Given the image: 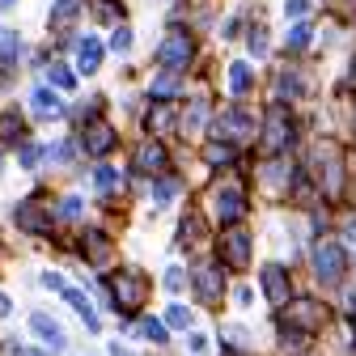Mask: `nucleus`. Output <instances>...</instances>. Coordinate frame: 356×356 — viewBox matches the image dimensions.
Returning a JSON list of instances; mask_svg holds the SVG:
<instances>
[{"label":"nucleus","mask_w":356,"mask_h":356,"mask_svg":"<svg viewBox=\"0 0 356 356\" xmlns=\"http://www.w3.org/2000/svg\"><path fill=\"white\" fill-rule=\"evenodd\" d=\"M111 297H115V309H140L145 297H149V276L136 272V267H127L111 280Z\"/></svg>","instance_id":"1"},{"label":"nucleus","mask_w":356,"mask_h":356,"mask_svg":"<svg viewBox=\"0 0 356 356\" xmlns=\"http://www.w3.org/2000/svg\"><path fill=\"white\" fill-rule=\"evenodd\" d=\"M284 309V323L280 327H293V331H301V335H314V331H323V323H327V309L318 305V301H293V305H280Z\"/></svg>","instance_id":"2"},{"label":"nucleus","mask_w":356,"mask_h":356,"mask_svg":"<svg viewBox=\"0 0 356 356\" xmlns=\"http://www.w3.org/2000/svg\"><path fill=\"white\" fill-rule=\"evenodd\" d=\"M343 267H348V259H343V250L335 246V242H323L318 250H314V276H318V284H339L343 280Z\"/></svg>","instance_id":"3"},{"label":"nucleus","mask_w":356,"mask_h":356,"mask_svg":"<svg viewBox=\"0 0 356 356\" xmlns=\"http://www.w3.org/2000/svg\"><path fill=\"white\" fill-rule=\"evenodd\" d=\"M293 145V123H289V111L276 102L272 111H267V127H263V149L267 153H280Z\"/></svg>","instance_id":"4"},{"label":"nucleus","mask_w":356,"mask_h":356,"mask_svg":"<svg viewBox=\"0 0 356 356\" xmlns=\"http://www.w3.org/2000/svg\"><path fill=\"white\" fill-rule=\"evenodd\" d=\"M212 204H216V220H220V225H234V220H242V212H246V195H242L238 183L216 187L212 191Z\"/></svg>","instance_id":"5"},{"label":"nucleus","mask_w":356,"mask_h":356,"mask_svg":"<svg viewBox=\"0 0 356 356\" xmlns=\"http://www.w3.org/2000/svg\"><path fill=\"white\" fill-rule=\"evenodd\" d=\"M187 60H191V38H187L183 30H170V34L161 38V47H157V64H161V68H178V72H183V68H187Z\"/></svg>","instance_id":"6"},{"label":"nucleus","mask_w":356,"mask_h":356,"mask_svg":"<svg viewBox=\"0 0 356 356\" xmlns=\"http://www.w3.org/2000/svg\"><path fill=\"white\" fill-rule=\"evenodd\" d=\"M216 136L229 140V145H242V140L254 136V119H250L242 106H234V111H225V115L216 119Z\"/></svg>","instance_id":"7"},{"label":"nucleus","mask_w":356,"mask_h":356,"mask_svg":"<svg viewBox=\"0 0 356 356\" xmlns=\"http://www.w3.org/2000/svg\"><path fill=\"white\" fill-rule=\"evenodd\" d=\"M81 149H85L89 157H106V153L115 149V127L102 123V119H89V123L81 127Z\"/></svg>","instance_id":"8"},{"label":"nucleus","mask_w":356,"mask_h":356,"mask_svg":"<svg viewBox=\"0 0 356 356\" xmlns=\"http://www.w3.org/2000/svg\"><path fill=\"white\" fill-rule=\"evenodd\" d=\"M13 220H17V229H26V234H47L51 229V212L42 208L38 200H22L13 208Z\"/></svg>","instance_id":"9"},{"label":"nucleus","mask_w":356,"mask_h":356,"mask_svg":"<svg viewBox=\"0 0 356 356\" xmlns=\"http://www.w3.org/2000/svg\"><path fill=\"white\" fill-rule=\"evenodd\" d=\"M220 263L234 267V272H242V267L250 263V234H225L220 238Z\"/></svg>","instance_id":"10"},{"label":"nucleus","mask_w":356,"mask_h":356,"mask_svg":"<svg viewBox=\"0 0 356 356\" xmlns=\"http://www.w3.org/2000/svg\"><path fill=\"white\" fill-rule=\"evenodd\" d=\"M81 254H85V263H94V267H106V263L115 259V242H111L102 229H89V234L81 238Z\"/></svg>","instance_id":"11"},{"label":"nucleus","mask_w":356,"mask_h":356,"mask_svg":"<svg viewBox=\"0 0 356 356\" xmlns=\"http://www.w3.org/2000/svg\"><path fill=\"white\" fill-rule=\"evenodd\" d=\"M30 327H34V335L42 339V348H47V352H64L68 348V339H64V331H60V323L51 314H34Z\"/></svg>","instance_id":"12"},{"label":"nucleus","mask_w":356,"mask_h":356,"mask_svg":"<svg viewBox=\"0 0 356 356\" xmlns=\"http://www.w3.org/2000/svg\"><path fill=\"white\" fill-rule=\"evenodd\" d=\"M131 170H136V174H161L165 170V149L157 140H145L136 149V157H131Z\"/></svg>","instance_id":"13"},{"label":"nucleus","mask_w":356,"mask_h":356,"mask_svg":"<svg viewBox=\"0 0 356 356\" xmlns=\"http://www.w3.org/2000/svg\"><path fill=\"white\" fill-rule=\"evenodd\" d=\"M220 289H225V276H220L216 263H208V267H200V272H195V293H200L204 305H212L220 297Z\"/></svg>","instance_id":"14"},{"label":"nucleus","mask_w":356,"mask_h":356,"mask_svg":"<svg viewBox=\"0 0 356 356\" xmlns=\"http://www.w3.org/2000/svg\"><path fill=\"white\" fill-rule=\"evenodd\" d=\"M263 293H267V301L272 305H289V272L284 267H263Z\"/></svg>","instance_id":"15"},{"label":"nucleus","mask_w":356,"mask_h":356,"mask_svg":"<svg viewBox=\"0 0 356 356\" xmlns=\"http://www.w3.org/2000/svg\"><path fill=\"white\" fill-rule=\"evenodd\" d=\"M60 293L68 297V305H72V309H76V314L85 318V327H89V331H98V327H102V318H98V309H94V301H89V297H85L81 289H68V284H64Z\"/></svg>","instance_id":"16"},{"label":"nucleus","mask_w":356,"mask_h":356,"mask_svg":"<svg viewBox=\"0 0 356 356\" xmlns=\"http://www.w3.org/2000/svg\"><path fill=\"white\" fill-rule=\"evenodd\" d=\"M30 111L38 119H60L64 115V102L51 94V89H34V94H30Z\"/></svg>","instance_id":"17"},{"label":"nucleus","mask_w":356,"mask_h":356,"mask_svg":"<svg viewBox=\"0 0 356 356\" xmlns=\"http://www.w3.org/2000/svg\"><path fill=\"white\" fill-rule=\"evenodd\" d=\"M98 64H102V42L98 38H81L76 42V68L81 72H98Z\"/></svg>","instance_id":"18"},{"label":"nucleus","mask_w":356,"mask_h":356,"mask_svg":"<svg viewBox=\"0 0 356 356\" xmlns=\"http://www.w3.org/2000/svg\"><path fill=\"white\" fill-rule=\"evenodd\" d=\"M17 60H22V34L0 30V64H17Z\"/></svg>","instance_id":"19"},{"label":"nucleus","mask_w":356,"mask_h":356,"mask_svg":"<svg viewBox=\"0 0 356 356\" xmlns=\"http://www.w3.org/2000/svg\"><path fill=\"white\" fill-rule=\"evenodd\" d=\"M76 13H81V0H56V9H51V30H68Z\"/></svg>","instance_id":"20"},{"label":"nucleus","mask_w":356,"mask_h":356,"mask_svg":"<svg viewBox=\"0 0 356 356\" xmlns=\"http://www.w3.org/2000/svg\"><path fill=\"white\" fill-rule=\"evenodd\" d=\"M26 136V127H22V119H17V111H5L0 115V140L5 145H17Z\"/></svg>","instance_id":"21"},{"label":"nucleus","mask_w":356,"mask_h":356,"mask_svg":"<svg viewBox=\"0 0 356 356\" xmlns=\"http://www.w3.org/2000/svg\"><path fill=\"white\" fill-rule=\"evenodd\" d=\"M263 183L272 187V191H289L293 187V170L284 174V161H272V165H267V174H263Z\"/></svg>","instance_id":"22"},{"label":"nucleus","mask_w":356,"mask_h":356,"mask_svg":"<svg viewBox=\"0 0 356 356\" xmlns=\"http://www.w3.org/2000/svg\"><path fill=\"white\" fill-rule=\"evenodd\" d=\"M174 94H178V68H165V72L153 81V98L165 102V98H174Z\"/></svg>","instance_id":"23"},{"label":"nucleus","mask_w":356,"mask_h":356,"mask_svg":"<svg viewBox=\"0 0 356 356\" xmlns=\"http://www.w3.org/2000/svg\"><path fill=\"white\" fill-rule=\"evenodd\" d=\"M204 119H208V102L195 98V102L187 106V115H183V131H187V136H195V131L204 127Z\"/></svg>","instance_id":"24"},{"label":"nucleus","mask_w":356,"mask_h":356,"mask_svg":"<svg viewBox=\"0 0 356 356\" xmlns=\"http://www.w3.org/2000/svg\"><path fill=\"white\" fill-rule=\"evenodd\" d=\"M170 123H174L170 106H153V115L145 119V127H149V136H165V131H170Z\"/></svg>","instance_id":"25"},{"label":"nucleus","mask_w":356,"mask_h":356,"mask_svg":"<svg viewBox=\"0 0 356 356\" xmlns=\"http://www.w3.org/2000/svg\"><path fill=\"white\" fill-rule=\"evenodd\" d=\"M119 183H123V178H119V170H115V165H98V170H94V187H98L102 195H111Z\"/></svg>","instance_id":"26"},{"label":"nucleus","mask_w":356,"mask_h":356,"mask_svg":"<svg viewBox=\"0 0 356 356\" xmlns=\"http://www.w3.org/2000/svg\"><path fill=\"white\" fill-rule=\"evenodd\" d=\"M229 89H234V94H246V89H250V68L242 60L229 64Z\"/></svg>","instance_id":"27"},{"label":"nucleus","mask_w":356,"mask_h":356,"mask_svg":"<svg viewBox=\"0 0 356 356\" xmlns=\"http://www.w3.org/2000/svg\"><path fill=\"white\" fill-rule=\"evenodd\" d=\"M47 81H51L56 89H72V85H76V76H72L64 64H51V68H47Z\"/></svg>","instance_id":"28"},{"label":"nucleus","mask_w":356,"mask_h":356,"mask_svg":"<svg viewBox=\"0 0 356 356\" xmlns=\"http://www.w3.org/2000/svg\"><path fill=\"white\" fill-rule=\"evenodd\" d=\"M140 335L153 339V343H165V323H157V318H140Z\"/></svg>","instance_id":"29"},{"label":"nucleus","mask_w":356,"mask_h":356,"mask_svg":"<svg viewBox=\"0 0 356 356\" xmlns=\"http://www.w3.org/2000/svg\"><path fill=\"white\" fill-rule=\"evenodd\" d=\"M246 47H250V56H267V30H263V26H254V30H250Z\"/></svg>","instance_id":"30"},{"label":"nucleus","mask_w":356,"mask_h":356,"mask_svg":"<svg viewBox=\"0 0 356 356\" xmlns=\"http://www.w3.org/2000/svg\"><path fill=\"white\" fill-rule=\"evenodd\" d=\"M111 51H119V56L131 51V30H127V26H119V30L111 34Z\"/></svg>","instance_id":"31"},{"label":"nucleus","mask_w":356,"mask_h":356,"mask_svg":"<svg viewBox=\"0 0 356 356\" xmlns=\"http://www.w3.org/2000/svg\"><path fill=\"white\" fill-rule=\"evenodd\" d=\"M289 47H293V51L309 47V26H293V30H289Z\"/></svg>","instance_id":"32"},{"label":"nucleus","mask_w":356,"mask_h":356,"mask_svg":"<svg viewBox=\"0 0 356 356\" xmlns=\"http://www.w3.org/2000/svg\"><path fill=\"white\" fill-rule=\"evenodd\" d=\"M284 94H289V98H297V94H301L297 72H280V98H284Z\"/></svg>","instance_id":"33"},{"label":"nucleus","mask_w":356,"mask_h":356,"mask_svg":"<svg viewBox=\"0 0 356 356\" xmlns=\"http://www.w3.org/2000/svg\"><path fill=\"white\" fill-rule=\"evenodd\" d=\"M165 323H170V327H187V323H191L187 305H170V309H165Z\"/></svg>","instance_id":"34"},{"label":"nucleus","mask_w":356,"mask_h":356,"mask_svg":"<svg viewBox=\"0 0 356 356\" xmlns=\"http://www.w3.org/2000/svg\"><path fill=\"white\" fill-rule=\"evenodd\" d=\"M42 161V149L38 145H22V170H34Z\"/></svg>","instance_id":"35"},{"label":"nucleus","mask_w":356,"mask_h":356,"mask_svg":"<svg viewBox=\"0 0 356 356\" xmlns=\"http://www.w3.org/2000/svg\"><path fill=\"white\" fill-rule=\"evenodd\" d=\"M204 157H208L212 165H220V161H229V157H234V149H229V145H208V153H204Z\"/></svg>","instance_id":"36"},{"label":"nucleus","mask_w":356,"mask_h":356,"mask_svg":"<svg viewBox=\"0 0 356 356\" xmlns=\"http://www.w3.org/2000/svg\"><path fill=\"white\" fill-rule=\"evenodd\" d=\"M183 284H187L183 267H170V272H165V289H170V293H183Z\"/></svg>","instance_id":"37"},{"label":"nucleus","mask_w":356,"mask_h":356,"mask_svg":"<svg viewBox=\"0 0 356 356\" xmlns=\"http://www.w3.org/2000/svg\"><path fill=\"white\" fill-rule=\"evenodd\" d=\"M94 17H102V22H115V0H94Z\"/></svg>","instance_id":"38"},{"label":"nucleus","mask_w":356,"mask_h":356,"mask_svg":"<svg viewBox=\"0 0 356 356\" xmlns=\"http://www.w3.org/2000/svg\"><path fill=\"white\" fill-rule=\"evenodd\" d=\"M60 216H68V220H76V216H81V200H76V195H68V200L60 204Z\"/></svg>","instance_id":"39"},{"label":"nucleus","mask_w":356,"mask_h":356,"mask_svg":"<svg viewBox=\"0 0 356 356\" xmlns=\"http://www.w3.org/2000/svg\"><path fill=\"white\" fill-rule=\"evenodd\" d=\"M220 335H225V339H229L234 348H246V331H242V327H225Z\"/></svg>","instance_id":"40"},{"label":"nucleus","mask_w":356,"mask_h":356,"mask_svg":"<svg viewBox=\"0 0 356 356\" xmlns=\"http://www.w3.org/2000/svg\"><path fill=\"white\" fill-rule=\"evenodd\" d=\"M284 13H289V17H305V13H309V0H289Z\"/></svg>","instance_id":"41"},{"label":"nucleus","mask_w":356,"mask_h":356,"mask_svg":"<svg viewBox=\"0 0 356 356\" xmlns=\"http://www.w3.org/2000/svg\"><path fill=\"white\" fill-rule=\"evenodd\" d=\"M170 195H174V183H157V187H153V200H157V204L170 200Z\"/></svg>","instance_id":"42"},{"label":"nucleus","mask_w":356,"mask_h":356,"mask_svg":"<svg viewBox=\"0 0 356 356\" xmlns=\"http://www.w3.org/2000/svg\"><path fill=\"white\" fill-rule=\"evenodd\" d=\"M42 284H47V289H64V276L60 272H42Z\"/></svg>","instance_id":"43"},{"label":"nucleus","mask_w":356,"mask_h":356,"mask_svg":"<svg viewBox=\"0 0 356 356\" xmlns=\"http://www.w3.org/2000/svg\"><path fill=\"white\" fill-rule=\"evenodd\" d=\"M5 314H9V297H5V293H0V318H5Z\"/></svg>","instance_id":"44"},{"label":"nucleus","mask_w":356,"mask_h":356,"mask_svg":"<svg viewBox=\"0 0 356 356\" xmlns=\"http://www.w3.org/2000/svg\"><path fill=\"white\" fill-rule=\"evenodd\" d=\"M111 356H131V352H127V348H119V343H115V348H111Z\"/></svg>","instance_id":"45"},{"label":"nucleus","mask_w":356,"mask_h":356,"mask_svg":"<svg viewBox=\"0 0 356 356\" xmlns=\"http://www.w3.org/2000/svg\"><path fill=\"white\" fill-rule=\"evenodd\" d=\"M17 5V0H0V13H5V9H13Z\"/></svg>","instance_id":"46"},{"label":"nucleus","mask_w":356,"mask_h":356,"mask_svg":"<svg viewBox=\"0 0 356 356\" xmlns=\"http://www.w3.org/2000/svg\"><path fill=\"white\" fill-rule=\"evenodd\" d=\"M348 305H352V314H356V293H352V297H348Z\"/></svg>","instance_id":"47"},{"label":"nucleus","mask_w":356,"mask_h":356,"mask_svg":"<svg viewBox=\"0 0 356 356\" xmlns=\"http://www.w3.org/2000/svg\"><path fill=\"white\" fill-rule=\"evenodd\" d=\"M352 85H356V60H352Z\"/></svg>","instance_id":"48"},{"label":"nucleus","mask_w":356,"mask_h":356,"mask_svg":"<svg viewBox=\"0 0 356 356\" xmlns=\"http://www.w3.org/2000/svg\"><path fill=\"white\" fill-rule=\"evenodd\" d=\"M352 178H356V165H352Z\"/></svg>","instance_id":"49"}]
</instances>
